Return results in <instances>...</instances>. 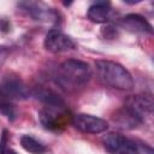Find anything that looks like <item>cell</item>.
I'll list each match as a JSON object with an SVG mask.
<instances>
[{
  "mask_svg": "<svg viewBox=\"0 0 154 154\" xmlns=\"http://www.w3.org/2000/svg\"><path fill=\"white\" fill-rule=\"evenodd\" d=\"M138 154H153V149L147 144H137Z\"/></svg>",
  "mask_w": 154,
  "mask_h": 154,
  "instance_id": "18",
  "label": "cell"
},
{
  "mask_svg": "<svg viewBox=\"0 0 154 154\" xmlns=\"http://www.w3.org/2000/svg\"><path fill=\"white\" fill-rule=\"evenodd\" d=\"M117 28H114L113 25H107L105 28H102V34L106 38H113L117 36Z\"/></svg>",
  "mask_w": 154,
  "mask_h": 154,
  "instance_id": "17",
  "label": "cell"
},
{
  "mask_svg": "<svg viewBox=\"0 0 154 154\" xmlns=\"http://www.w3.org/2000/svg\"><path fill=\"white\" fill-rule=\"evenodd\" d=\"M8 143V131L4 130L0 137V154H17L13 149L7 147Z\"/></svg>",
  "mask_w": 154,
  "mask_h": 154,
  "instance_id": "16",
  "label": "cell"
},
{
  "mask_svg": "<svg viewBox=\"0 0 154 154\" xmlns=\"http://www.w3.org/2000/svg\"><path fill=\"white\" fill-rule=\"evenodd\" d=\"M18 6L26 13L29 14L31 18H34L35 20H54L57 19V13L47 7L45 4L42 2H36V1H22L18 4Z\"/></svg>",
  "mask_w": 154,
  "mask_h": 154,
  "instance_id": "10",
  "label": "cell"
},
{
  "mask_svg": "<svg viewBox=\"0 0 154 154\" xmlns=\"http://www.w3.org/2000/svg\"><path fill=\"white\" fill-rule=\"evenodd\" d=\"M70 112L66 107L43 106L38 112V119L41 125L51 131L63 130L69 122Z\"/></svg>",
  "mask_w": 154,
  "mask_h": 154,
  "instance_id": "3",
  "label": "cell"
},
{
  "mask_svg": "<svg viewBox=\"0 0 154 154\" xmlns=\"http://www.w3.org/2000/svg\"><path fill=\"white\" fill-rule=\"evenodd\" d=\"M125 107H128L138 118H141L142 122H144L146 117H150L153 114V107H154L153 96L152 94L148 93L132 95L126 100Z\"/></svg>",
  "mask_w": 154,
  "mask_h": 154,
  "instance_id": "7",
  "label": "cell"
},
{
  "mask_svg": "<svg viewBox=\"0 0 154 154\" xmlns=\"http://www.w3.org/2000/svg\"><path fill=\"white\" fill-rule=\"evenodd\" d=\"M20 144L24 150L31 154H43L47 150L46 147L40 141H37L30 135H23L20 137Z\"/></svg>",
  "mask_w": 154,
  "mask_h": 154,
  "instance_id": "14",
  "label": "cell"
},
{
  "mask_svg": "<svg viewBox=\"0 0 154 154\" xmlns=\"http://www.w3.org/2000/svg\"><path fill=\"white\" fill-rule=\"evenodd\" d=\"M35 96L45 105V106H57V107H66L65 101L52 89L40 88L35 91Z\"/></svg>",
  "mask_w": 154,
  "mask_h": 154,
  "instance_id": "13",
  "label": "cell"
},
{
  "mask_svg": "<svg viewBox=\"0 0 154 154\" xmlns=\"http://www.w3.org/2000/svg\"><path fill=\"white\" fill-rule=\"evenodd\" d=\"M8 29H10V24H8V22H7V20H4V19H0V30L7 32Z\"/></svg>",
  "mask_w": 154,
  "mask_h": 154,
  "instance_id": "19",
  "label": "cell"
},
{
  "mask_svg": "<svg viewBox=\"0 0 154 154\" xmlns=\"http://www.w3.org/2000/svg\"><path fill=\"white\" fill-rule=\"evenodd\" d=\"M43 45L45 48L52 53H63L75 48V42L72 41V38L57 29H52L48 31Z\"/></svg>",
  "mask_w": 154,
  "mask_h": 154,
  "instance_id": "8",
  "label": "cell"
},
{
  "mask_svg": "<svg viewBox=\"0 0 154 154\" xmlns=\"http://www.w3.org/2000/svg\"><path fill=\"white\" fill-rule=\"evenodd\" d=\"M88 18L94 23H106L112 17V7L109 2L101 1L91 5L87 12Z\"/></svg>",
  "mask_w": 154,
  "mask_h": 154,
  "instance_id": "12",
  "label": "cell"
},
{
  "mask_svg": "<svg viewBox=\"0 0 154 154\" xmlns=\"http://www.w3.org/2000/svg\"><path fill=\"white\" fill-rule=\"evenodd\" d=\"M119 25L130 31V32H134V34H142V35H152L153 34V28L152 25L149 24V22L137 14V13H129L126 14L125 17H123L120 20H119Z\"/></svg>",
  "mask_w": 154,
  "mask_h": 154,
  "instance_id": "9",
  "label": "cell"
},
{
  "mask_svg": "<svg viewBox=\"0 0 154 154\" xmlns=\"http://www.w3.org/2000/svg\"><path fill=\"white\" fill-rule=\"evenodd\" d=\"M113 120L114 123L122 128V129H126V130H131V129H136L138 125H141L143 122L141 120V118H138L132 111H130L128 107H122L119 108L114 114H113Z\"/></svg>",
  "mask_w": 154,
  "mask_h": 154,
  "instance_id": "11",
  "label": "cell"
},
{
  "mask_svg": "<svg viewBox=\"0 0 154 154\" xmlns=\"http://www.w3.org/2000/svg\"><path fill=\"white\" fill-rule=\"evenodd\" d=\"M71 123L77 130L85 134H100L108 129V123L105 119L85 113L73 116Z\"/></svg>",
  "mask_w": 154,
  "mask_h": 154,
  "instance_id": "6",
  "label": "cell"
},
{
  "mask_svg": "<svg viewBox=\"0 0 154 154\" xmlns=\"http://www.w3.org/2000/svg\"><path fill=\"white\" fill-rule=\"evenodd\" d=\"M90 77L91 69L87 63L77 59H69L59 66L57 81L65 89L73 90L84 87Z\"/></svg>",
  "mask_w": 154,
  "mask_h": 154,
  "instance_id": "2",
  "label": "cell"
},
{
  "mask_svg": "<svg viewBox=\"0 0 154 154\" xmlns=\"http://www.w3.org/2000/svg\"><path fill=\"white\" fill-rule=\"evenodd\" d=\"M102 143L109 154H138L137 143L117 132L105 135Z\"/></svg>",
  "mask_w": 154,
  "mask_h": 154,
  "instance_id": "4",
  "label": "cell"
},
{
  "mask_svg": "<svg viewBox=\"0 0 154 154\" xmlns=\"http://www.w3.org/2000/svg\"><path fill=\"white\" fill-rule=\"evenodd\" d=\"M0 94L12 101H16L28 99L30 96V90L18 76L8 75L0 81Z\"/></svg>",
  "mask_w": 154,
  "mask_h": 154,
  "instance_id": "5",
  "label": "cell"
},
{
  "mask_svg": "<svg viewBox=\"0 0 154 154\" xmlns=\"http://www.w3.org/2000/svg\"><path fill=\"white\" fill-rule=\"evenodd\" d=\"M0 113L10 120H14L17 117V112H16V107H14L13 101L5 97L1 94H0Z\"/></svg>",
  "mask_w": 154,
  "mask_h": 154,
  "instance_id": "15",
  "label": "cell"
},
{
  "mask_svg": "<svg viewBox=\"0 0 154 154\" xmlns=\"http://www.w3.org/2000/svg\"><path fill=\"white\" fill-rule=\"evenodd\" d=\"M95 71L99 81L114 89L131 90L134 88V79L130 72L118 63L109 60H97L95 63Z\"/></svg>",
  "mask_w": 154,
  "mask_h": 154,
  "instance_id": "1",
  "label": "cell"
}]
</instances>
